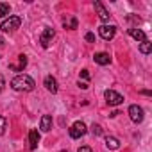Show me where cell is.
Instances as JSON below:
<instances>
[{"mask_svg": "<svg viewBox=\"0 0 152 152\" xmlns=\"http://www.w3.org/2000/svg\"><path fill=\"white\" fill-rule=\"evenodd\" d=\"M54 36H56V31L50 29V27H47V29L43 31V34L39 36V43H41V47H43V48H48L50 43H52V38H54Z\"/></svg>", "mask_w": 152, "mask_h": 152, "instance_id": "5", "label": "cell"}, {"mask_svg": "<svg viewBox=\"0 0 152 152\" xmlns=\"http://www.w3.org/2000/svg\"><path fill=\"white\" fill-rule=\"evenodd\" d=\"M4 86H6V79H4V75L0 73V91L4 90Z\"/></svg>", "mask_w": 152, "mask_h": 152, "instance_id": "22", "label": "cell"}, {"mask_svg": "<svg viewBox=\"0 0 152 152\" xmlns=\"http://www.w3.org/2000/svg\"><path fill=\"white\" fill-rule=\"evenodd\" d=\"M106 145H107V148H111V150L120 148V141H118V138H115V136H107V138H106Z\"/></svg>", "mask_w": 152, "mask_h": 152, "instance_id": "14", "label": "cell"}, {"mask_svg": "<svg viewBox=\"0 0 152 152\" xmlns=\"http://www.w3.org/2000/svg\"><path fill=\"white\" fill-rule=\"evenodd\" d=\"M104 97H106V102H107L109 106H120V104L124 102V97H122L120 93H116L115 90H107V91L104 93Z\"/></svg>", "mask_w": 152, "mask_h": 152, "instance_id": "3", "label": "cell"}, {"mask_svg": "<svg viewBox=\"0 0 152 152\" xmlns=\"http://www.w3.org/2000/svg\"><path fill=\"white\" fill-rule=\"evenodd\" d=\"M6 129H7V120L4 116H0V134H4Z\"/></svg>", "mask_w": 152, "mask_h": 152, "instance_id": "19", "label": "cell"}, {"mask_svg": "<svg viewBox=\"0 0 152 152\" xmlns=\"http://www.w3.org/2000/svg\"><path fill=\"white\" fill-rule=\"evenodd\" d=\"M86 131H88V129H86V125H84L83 122H75V124L70 127V131H68V132H70V136H72L73 140H77V138L84 136V134H86Z\"/></svg>", "mask_w": 152, "mask_h": 152, "instance_id": "4", "label": "cell"}, {"mask_svg": "<svg viewBox=\"0 0 152 152\" xmlns=\"http://www.w3.org/2000/svg\"><path fill=\"white\" fill-rule=\"evenodd\" d=\"M18 59H20V66H18V72H23V68L27 66V56L20 54V56H18Z\"/></svg>", "mask_w": 152, "mask_h": 152, "instance_id": "17", "label": "cell"}, {"mask_svg": "<svg viewBox=\"0 0 152 152\" xmlns=\"http://www.w3.org/2000/svg\"><path fill=\"white\" fill-rule=\"evenodd\" d=\"M11 86L16 91H32L36 84H34V79L29 77V75H16L11 81Z\"/></svg>", "mask_w": 152, "mask_h": 152, "instance_id": "1", "label": "cell"}, {"mask_svg": "<svg viewBox=\"0 0 152 152\" xmlns=\"http://www.w3.org/2000/svg\"><path fill=\"white\" fill-rule=\"evenodd\" d=\"M115 32H116V27H113V25H100V27H99V34H100V38H104L106 41L113 39V38H115Z\"/></svg>", "mask_w": 152, "mask_h": 152, "instance_id": "7", "label": "cell"}, {"mask_svg": "<svg viewBox=\"0 0 152 152\" xmlns=\"http://www.w3.org/2000/svg\"><path fill=\"white\" fill-rule=\"evenodd\" d=\"M38 143H39V132L36 129H31V132H29V148L34 150L38 147Z\"/></svg>", "mask_w": 152, "mask_h": 152, "instance_id": "11", "label": "cell"}, {"mask_svg": "<svg viewBox=\"0 0 152 152\" xmlns=\"http://www.w3.org/2000/svg\"><path fill=\"white\" fill-rule=\"evenodd\" d=\"M129 34H131V36H132L136 41H140V43L147 39V38H145V32H143L141 29H138V27H132V29H129Z\"/></svg>", "mask_w": 152, "mask_h": 152, "instance_id": "13", "label": "cell"}, {"mask_svg": "<svg viewBox=\"0 0 152 152\" xmlns=\"http://www.w3.org/2000/svg\"><path fill=\"white\" fill-rule=\"evenodd\" d=\"M20 25H22V18L20 16H9L7 20L2 22L0 31L2 32H15L16 29H20Z\"/></svg>", "mask_w": 152, "mask_h": 152, "instance_id": "2", "label": "cell"}, {"mask_svg": "<svg viewBox=\"0 0 152 152\" xmlns=\"http://www.w3.org/2000/svg\"><path fill=\"white\" fill-rule=\"evenodd\" d=\"M9 4H6V2H0V18H4L6 15H9Z\"/></svg>", "mask_w": 152, "mask_h": 152, "instance_id": "16", "label": "cell"}, {"mask_svg": "<svg viewBox=\"0 0 152 152\" xmlns=\"http://www.w3.org/2000/svg\"><path fill=\"white\" fill-rule=\"evenodd\" d=\"M43 84H45V88H47L50 93H57V81L52 77V75H47L45 81H43Z\"/></svg>", "mask_w": 152, "mask_h": 152, "instance_id": "8", "label": "cell"}, {"mask_svg": "<svg viewBox=\"0 0 152 152\" xmlns=\"http://www.w3.org/2000/svg\"><path fill=\"white\" fill-rule=\"evenodd\" d=\"M140 52H141V54H150V52H152V43H150L148 39L141 41V43H140Z\"/></svg>", "mask_w": 152, "mask_h": 152, "instance_id": "15", "label": "cell"}, {"mask_svg": "<svg viewBox=\"0 0 152 152\" xmlns=\"http://www.w3.org/2000/svg\"><path fill=\"white\" fill-rule=\"evenodd\" d=\"M91 132H93V136H102L104 131H102V127H100L99 124H93V125H91Z\"/></svg>", "mask_w": 152, "mask_h": 152, "instance_id": "18", "label": "cell"}, {"mask_svg": "<svg viewBox=\"0 0 152 152\" xmlns=\"http://www.w3.org/2000/svg\"><path fill=\"white\" fill-rule=\"evenodd\" d=\"M39 129H41L43 132H48V131L52 129V116H50V115H43V116H41Z\"/></svg>", "mask_w": 152, "mask_h": 152, "instance_id": "12", "label": "cell"}, {"mask_svg": "<svg viewBox=\"0 0 152 152\" xmlns=\"http://www.w3.org/2000/svg\"><path fill=\"white\" fill-rule=\"evenodd\" d=\"M84 38H86V41H88V43H95V34H93V32H86V36H84Z\"/></svg>", "mask_w": 152, "mask_h": 152, "instance_id": "21", "label": "cell"}, {"mask_svg": "<svg viewBox=\"0 0 152 152\" xmlns=\"http://www.w3.org/2000/svg\"><path fill=\"white\" fill-rule=\"evenodd\" d=\"M81 77H83V79H90V72H88V70H83V72H81Z\"/></svg>", "mask_w": 152, "mask_h": 152, "instance_id": "23", "label": "cell"}, {"mask_svg": "<svg viewBox=\"0 0 152 152\" xmlns=\"http://www.w3.org/2000/svg\"><path fill=\"white\" fill-rule=\"evenodd\" d=\"M79 86H81L83 90H86V88H88V84H86V83H79Z\"/></svg>", "mask_w": 152, "mask_h": 152, "instance_id": "25", "label": "cell"}, {"mask_svg": "<svg viewBox=\"0 0 152 152\" xmlns=\"http://www.w3.org/2000/svg\"><path fill=\"white\" fill-rule=\"evenodd\" d=\"M64 27H66V29H77V20L72 18V20H70V23H64Z\"/></svg>", "mask_w": 152, "mask_h": 152, "instance_id": "20", "label": "cell"}, {"mask_svg": "<svg viewBox=\"0 0 152 152\" xmlns=\"http://www.w3.org/2000/svg\"><path fill=\"white\" fill-rule=\"evenodd\" d=\"M129 116H131V120H132L134 124L143 122V107H140V106L132 104V106L129 107Z\"/></svg>", "mask_w": 152, "mask_h": 152, "instance_id": "6", "label": "cell"}, {"mask_svg": "<svg viewBox=\"0 0 152 152\" xmlns=\"http://www.w3.org/2000/svg\"><path fill=\"white\" fill-rule=\"evenodd\" d=\"M93 59H95L97 64H102V66H106V64L111 63V57H109V54H106V52H97V54L93 56Z\"/></svg>", "mask_w": 152, "mask_h": 152, "instance_id": "9", "label": "cell"}, {"mask_svg": "<svg viewBox=\"0 0 152 152\" xmlns=\"http://www.w3.org/2000/svg\"><path fill=\"white\" fill-rule=\"evenodd\" d=\"M77 152H93V148H90V147H81Z\"/></svg>", "mask_w": 152, "mask_h": 152, "instance_id": "24", "label": "cell"}, {"mask_svg": "<svg viewBox=\"0 0 152 152\" xmlns=\"http://www.w3.org/2000/svg\"><path fill=\"white\" fill-rule=\"evenodd\" d=\"M4 43H6V41H4V38H2V34H0V47H4Z\"/></svg>", "mask_w": 152, "mask_h": 152, "instance_id": "26", "label": "cell"}, {"mask_svg": "<svg viewBox=\"0 0 152 152\" xmlns=\"http://www.w3.org/2000/svg\"><path fill=\"white\" fill-rule=\"evenodd\" d=\"M95 11L99 13V18H100L102 22H107V20H109V13L106 11V7H104L102 2H95Z\"/></svg>", "mask_w": 152, "mask_h": 152, "instance_id": "10", "label": "cell"}]
</instances>
